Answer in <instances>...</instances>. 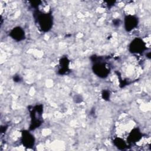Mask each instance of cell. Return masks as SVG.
<instances>
[{"label": "cell", "mask_w": 151, "mask_h": 151, "mask_svg": "<svg viewBox=\"0 0 151 151\" xmlns=\"http://www.w3.org/2000/svg\"><path fill=\"white\" fill-rule=\"evenodd\" d=\"M120 21L118 19H114L113 21V24L116 26H119L120 25Z\"/></svg>", "instance_id": "12"}, {"label": "cell", "mask_w": 151, "mask_h": 151, "mask_svg": "<svg viewBox=\"0 0 151 151\" xmlns=\"http://www.w3.org/2000/svg\"><path fill=\"white\" fill-rule=\"evenodd\" d=\"M35 20L40 29L44 32L48 31L52 25V17L51 14L37 11L35 15Z\"/></svg>", "instance_id": "1"}, {"label": "cell", "mask_w": 151, "mask_h": 151, "mask_svg": "<svg viewBox=\"0 0 151 151\" xmlns=\"http://www.w3.org/2000/svg\"><path fill=\"white\" fill-rule=\"evenodd\" d=\"M114 143L118 149L121 150L124 149L127 146L126 143L124 141V140H123V139L120 138V137H117L114 139Z\"/></svg>", "instance_id": "10"}, {"label": "cell", "mask_w": 151, "mask_h": 151, "mask_svg": "<svg viewBox=\"0 0 151 151\" xmlns=\"http://www.w3.org/2000/svg\"><path fill=\"white\" fill-rule=\"evenodd\" d=\"M146 48L145 42L140 38L134 39L130 44L129 50L133 54H140Z\"/></svg>", "instance_id": "3"}, {"label": "cell", "mask_w": 151, "mask_h": 151, "mask_svg": "<svg viewBox=\"0 0 151 151\" xmlns=\"http://www.w3.org/2000/svg\"><path fill=\"white\" fill-rule=\"evenodd\" d=\"M22 143L26 147H32L35 143L34 136L29 132L23 131L22 133Z\"/></svg>", "instance_id": "6"}, {"label": "cell", "mask_w": 151, "mask_h": 151, "mask_svg": "<svg viewBox=\"0 0 151 151\" xmlns=\"http://www.w3.org/2000/svg\"><path fill=\"white\" fill-rule=\"evenodd\" d=\"M60 65H61V68L59 70L60 73L61 74H64L67 73V70H68V65H69V61L67 58H63L61 59L60 61Z\"/></svg>", "instance_id": "9"}, {"label": "cell", "mask_w": 151, "mask_h": 151, "mask_svg": "<svg viewBox=\"0 0 151 151\" xmlns=\"http://www.w3.org/2000/svg\"><path fill=\"white\" fill-rule=\"evenodd\" d=\"M141 138H142V134L140 132L138 129H134L132 130V132H130L129 140L130 142L134 143V142H137V141L140 140Z\"/></svg>", "instance_id": "8"}, {"label": "cell", "mask_w": 151, "mask_h": 151, "mask_svg": "<svg viewBox=\"0 0 151 151\" xmlns=\"http://www.w3.org/2000/svg\"><path fill=\"white\" fill-rule=\"evenodd\" d=\"M102 97L105 100H108L110 99V93L107 90H104L102 93Z\"/></svg>", "instance_id": "11"}, {"label": "cell", "mask_w": 151, "mask_h": 151, "mask_svg": "<svg viewBox=\"0 0 151 151\" xmlns=\"http://www.w3.org/2000/svg\"><path fill=\"white\" fill-rule=\"evenodd\" d=\"M93 70L97 76L101 78H105L109 74V69L104 63H96L93 66Z\"/></svg>", "instance_id": "4"}, {"label": "cell", "mask_w": 151, "mask_h": 151, "mask_svg": "<svg viewBox=\"0 0 151 151\" xmlns=\"http://www.w3.org/2000/svg\"><path fill=\"white\" fill-rule=\"evenodd\" d=\"M14 80L15 81H19V80H20V78H19V76H17V77H15L14 78Z\"/></svg>", "instance_id": "13"}, {"label": "cell", "mask_w": 151, "mask_h": 151, "mask_svg": "<svg viewBox=\"0 0 151 151\" xmlns=\"http://www.w3.org/2000/svg\"><path fill=\"white\" fill-rule=\"evenodd\" d=\"M42 113V106L41 105H38L32 109L31 111L32 120L31 125L30 126V129L33 130L40 126L41 123V118Z\"/></svg>", "instance_id": "2"}, {"label": "cell", "mask_w": 151, "mask_h": 151, "mask_svg": "<svg viewBox=\"0 0 151 151\" xmlns=\"http://www.w3.org/2000/svg\"><path fill=\"white\" fill-rule=\"evenodd\" d=\"M138 24L137 18L133 15H127L124 18V28L127 31H130L135 28Z\"/></svg>", "instance_id": "5"}, {"label": "cell", "mask_w": 151, "mask_h": 151, "mask_svg": "<svg viewBox=\"0 0 151 151\" xmlns=\"http://www.w3.org/2000/svg\"><path fill=\"white\" fill-rule=\"evenodd\" d=\"M10 36L14 40L20 41L25 38V32L22 28L17 27L12 29L10 32Z\"/></svg>", "instance_id": "7"}]
</instances>
